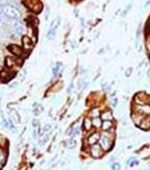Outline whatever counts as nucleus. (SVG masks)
Returning a JSON list of instances; mask_svg holds the SVG:
<instances>
[{
	"label": "nucleus",
	"instance_id": "nucleus-1",
	"mask_svg": "<svg viewBox=\"0 0 150 170\" xmlns=\"http://www.w3.org/2000/svg\"><path fill=\"white\" fill-rule=\"evenodd\" d=\"M0 10H1L3 16H5L6 18L12 20H17L21 16L19 8L14 4H4L0 8Z\"/></svg>",
	"mask_w": 150,
	"mask_h": 170
},
{
	"label": "nucleus",
	"instance_id": "nucleus-2",
	"mask_svg": "<svg viewBox=\"0 0 150 170\" xmlns=\"http://www.w3.org/2000/svg\"><path fill=\"white\" fill-rule=\"evenodd\" d=\"M99 145L102 148L103 151H108L112 146V141L111 140V138L105 137V136L101 135V137L99 139Z\"/></svg>",
	"mask_w": 150,
	"mask_h": 170
},
{
	"label": "nucleus",
	"instance_id": "nucleus-3",
	"mask_svg": "<svg viewBox=\"0 0 150 170\" xmlns=\"http://www.w3.org/2000/svg\"><path fill=\"white\" fill-rule=\"evenodd\" d=\"M59 25V18H56L55 20L52 21L51 25H50V28L48 30V33H47V39L48 40H53L55 38V32L56 28Z\"/></svg>",
	"mask_w": 150,
	"mask_h": 170
},
{
	"label": "nucleus",
	"instance_id": "nucleus-4",
	"mask_svg": "<svg viewBox=\"0 0 150 170\" xmlns=\"http://www.w3.org/2000/svg\"><path fill=\"white\" fill-rule=\"evenodd\" d=\"M102 148L100 147V145H97V144H94V145H91V148H90V154L92 156L93 158H100L102 156Z\"/></svg>",
	"mask_w": 150,
	"mask_h": 170
},
{
	"label": "nucleus",
	"instance_id": "nucleus-5",
	"mask_svg": "<svg viewBox=\"0 0 150 170\" xmlns=\"http://www.w3.org/2000/svg\"><path fill=\"white\" fill-rule=\"evenodd\" d=\"M24 32V25H23V23L20 22V21H17L15 24H14V26H12V33H14L15 36H20L22 35V33Z\"/></svg>",
	"mask_w": 150,
	"mask_h": 170
},
{
	"label": "nucleus",
	"instance_id": "nucleus-6",
	"mask_svg": "<svg viewBox=\"0 0 150 170\" xmlns=\"http://www.w3.org/2000/svg\"><path fill=\"white\" fill-rule=\"evenodd\" d=\"M100 137H101V135L99 134V132H93L92 135H90L89 136V138H87V142H88V144L89 145H94V144H96L97 142L99 141V139Z\"/></svg>",
	"mask_w": 150,
	"mask_h": 170
},
{
	"label": "nucleus",
	"instance_id": "nucleus-7",
	"mask_svg": "<svg viewBox=\"0 0 150 170\" xmlns=\"http://www.w3.org/2000/svg\"><path fill=\"white\" fill-rule=\"evenodd\" d=\"M22 42H23V47L25 50H30V49L32 48L33 43L30 40V38H28L27 36L22 37Z\"/></svg>",
	"mask_w": 150,
	"mask_h": 170
},
{
	"label": "nucleus",
	"instance_id": "nucleus-8",
	"mask_svg": "<svg viewBox=\"0 0 150 170\" xmlns=\"http://www.w3.org/2000/svg\"><path fill=\"white\" fill-rule=\"evenodd\" d=\"M8 48L9 49V51H11L12 54L17 55V57H20V55L22 54V52H23L22 51V49L17 45H9Z\"/></svg>",
	"mask_w": 150,
	"mask_h": 170
},
{
	"label": "nucleus",
	"instance_id": "nucleus-9",
	"mask_svg": "<svg viewBox=\"0 0 150 170\" xmlns=\"http://www.w3.org/2000/svg\"><path fill=\"white\" fill-rule=\"evenodd\" d=\"M112 128V122L109 121V120H106V121H102L101 124V129L103 132H108Z\"/></svg>",
	"mask_w": 150,
	"mask_h": 170
},
{
	"label": "nucleus",
	"instance_id": "nucleus-10",
	"mask_svg": "<svg viewBox=\"0 0 150 170\" xmlns=\"http://www.w3.org/2000/svg\"><path fill=\"white\" fill-rule=\"evenodd\" d=\"M92 119H90V118H84L83 120V129L86 132H89L91 131V128H92Z\"/></svg>",
	"mask_w": 150,
	"mask_h": 170
},
{
	"label": "nucleus",
	"instance_id": "nucleus-11",
	"mask_svg": "<svg viewBox=\"0 0 150 170\" xmlns=\"http://www.w3.org/2000/svg\"><path fill=\"white\" fill-rule=\"evenodd\" d=\"M76 146H77V141L75 140V139L71 138V139H68V140L66 141V147L72 149V148H75Z\"/></svg>",
	"mask_w": 150,
	"mask_h": 170
},
{
	"label": "nucleus",
	"instance_id": "nucleus-12",
	"mask_svg": "<svg viewBox=\"0 0 150 170\" xmlns=\"http://www.w3.org/2000/svg\"><path fill=\"white\" fill-rule=\"evenodd\" d=\"M141 128L145 129V131H147V129L150 128V117H147L146 119L142 120V123L140 124Z\"/></svg>",
	"mask_w": 150,
	"mask_h": 170
},
{
	"label": "nucleus",
	"instance_id": "nucleus-13",
	"mask_svg": "<svg viewBox=\"0 0 150 170\" xmlns=\"http://www.w3.org/2000/svg\"><path fill=\"white\" fill-rule=\"evenodd\" d=\"M100 118H101L102 121H106V120H109V121H112V115L111 112H104L102 113L101 115H100Z\"/></svg>",
	"mask_w": 150,
	"mask_h": 170
},
{
	"label": "nucleus",
	"instance_id": "nucleus-14",
	"mask_svg": "<svg viewBox=\"0 0 150 170\" xmlns=\"http://www.w3.org/2000/svg\"><path fill=\"white\" fill-rule=\"evenodd\" d=\"M92 124L93 126H95L96 128H101V124H102V120L100 117H96V118H93L92 120Z\"/></svg>",
	"mask_w": 150,
	"mask_h": 170
},
{
	"label": "nucleus",
	"instance_id": "nucleus-15",
	"mask_svg": "<svg viewBox=\"0 0 150 170\" xmlns=\"http://www.w3.org/2000/svg\"><path fill=\"white\" fill-rule=\"evenodd\" d=\"M141 114H146V115H150V107L149 106H143L141 107Z\"/></svg>",
	"mask_w": 150,
	"mask_h": 170
},
{
	"label": "nucleus",
	"instance_id": "nucleus-16",
	"mask_svg": "<svg viewBox=\"0 0 150 170\" xmlns=\"http://www.w3.org/2000/svg\"><path fill=\"white\" fill-rule=\"evenodd\" d=\"M128 166H130V167H133V166H137L138 164H139V161H138L136 158H131V159L128 161Z\"/></svg>",
	"mask_w": 150,
	"mask_h": 170
},
{
	"label": "nucleus",
	"instance_id": "nucleus-17",
	"mask_svg": "<svg viewBox=\"0 0 150 170\" xmlns=\"http://www.w3.org/2000/svg\"><path fill=\"white\" fill-rule=\"evenodd\" d=\"M91 116H92L93 118L100 117V111H99V109H93L92 111H91Z\"/></svg>",
	"mask_w": 150,
	"mask_h": 170
},
{
	"label": "nucleus",
	"instance_id": "nucleus-18",
	"mask_svg": "<svg viewBox=\"0 0 150 170\" xmlns=\"http://www.w3.org/2000/svg\"><path fill=\"white\" fill-rule=\"evenodd\" d=\"M5 161V153L2 149H0V164H3Z\"/></svg>",
	"mask_w": 150,
	"mask_h": 170
},
{
	"label": "nucleus",
	"instance_id": "nucleus-19",
	"mask_svg": "<svg viewBox=\"0 0 150 170\" xmlns=\"http://www.w3.org/2000/svg\"><path fill=\"white\" fill-rule=\"evenodd\" d=\"M120 168H121V166L118 162H115V163L112 164V170H120Z\"/></svg>",
	"mask_w": 150,
	"mask_h": 170
},
{
	"label": "nucleus",
	"instance_id": "nucleus-20",
	"mask_svg": "<svg viewBox=\"0 0 150 170\" xmlns=\"http://www.w3.org/2000/svg\"><path fill=\"white\" fill-rule=\"evenodd\" d=\"M59 66H61V64H56V66L54 67V68H53V74H54V76H56V75H58V70L59 69H61V67H59Z\"/></svg>",
	"mask_w": 150,
	"mask_h": 170
},
{
	"label": "nucleus",
	"instance_id": "nucleus-21",
	"mask_svg": "<svg viewBox=\"0 0 150 170\" xmlns=\"http://www.w3.org/2000/svg\"><path fill=\"white\" fill-rule=\"evenodd\" d=\"M6 65H8V67H12V65H14V62H12V58H6Z\"/></svg>",
	"mask_w": 150,
	"mask_h": 170
},
{
	"label": "nucleus",
	"instance_id": "nucleus-22",
	"mask_svg": "<svg viewBox=\"0 0 150 170\" xmlns=\"http://www.w3.org/2000/svg\"><path fill=\"white\" fill-rule=\"evenodd\" d=\"M51 124H46L45 125V128H44V132H50L51 131Z\"/></svg>",
	"mask_w": 150,
	"mask_h": 170
},
{
	"label": "nucleus",
	"instance_id": "nucleus-23",
	"mask_svg": "<svg viewBox=\"0 0 150 170\" xmlns=\"http://www.w3.org/2000/svg\"><path fill=\"white\" fill-rule=\"evenodd\" d=\"M117 103H118V99L117 98H115V99L112 100V107H116L117 106Z\"/></svg>",
	"mask_w": 150,
	"mask_h": 170
},
{
	"label": "nucleus",
	"instance_id": "nucleus-24",
	"mask_svg": "<svg viewBox=\"0 0 150 170\" xmlns=\"http://www.w3.org/2000/svg\"><path fill=\"white\" fill-rule=\"evenodd\" d=\"M2 16H3V15H2V12H1V10H0V23L2 22Z\"/></svg>",
	"mask_w": 150,
	"mask_h": 170
},
{
	"label": "nucleus",
	"instance_id": "nucleus-25",
	"mask_svg": "<svg viewBox=\"0 0 150 170\" xmlns=\"http://www.w3.org/2000/svg\"><path fill=\"white\" fill-rule=\"evenodd\" d=\"M130 71H131L130 68H129V69H127V71H126V75H127V76H129V74H130Z\"/></svg>",
	"mask_w": 150,
	"mask_h": 170
},
{
	"label": "nucleus",
	"instance_id": "nucleus-26",
	"mask_svg": "<svg viewBox=\"0 0 150 170\" xmlns=\"http://www.w3.org/2000/svg\"><path fill=\"white\" fill-rule=\"evenodd\" d=\"M0 109H1V102H0Z\"/></svg>",
	"mask_w": 150,
	"mask_h": 170
}]
</instances>
